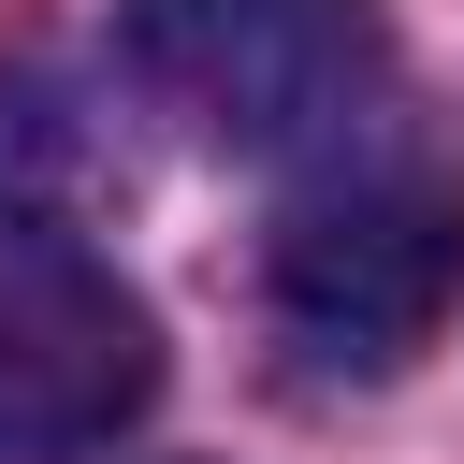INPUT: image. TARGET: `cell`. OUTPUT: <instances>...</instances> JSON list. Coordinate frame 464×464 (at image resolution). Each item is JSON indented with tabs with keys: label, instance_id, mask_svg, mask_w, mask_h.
<instances>
[{
	"label": "cell",
	"instance_id": "6da1fadb",
	"mask_svg": "<svg viewBox=\"0 0 464 464\" xmlns=\"http://www.w3.org/2000/svg\"><path fill=\"white\" fill-rule=\"evenodd\" d=\"M276 334L319 377H406L464 290V160L450 145H377L348 174H319L276 218Z\"/></svg>",
	"mask_w": 464,
	"mask_h": 464
},
{
	"label": "cell",
	"instance_id": "7a4b0ae2",
	"mask_svg": "<svg viewBox=\"0 0 464 464\" xmlns=\"http://www.w3.org/2000/svg\"><path fill=\"white\" fill-rule=\"evenodd\" d=\"M116 44L145 72V102L232 160L348 145L392 87L377 0H116Z\"/></svg>",
	"mask_w": 464,
	"mask_h": 464
},
{
	"label": "cell",
	"instance_id": "3957f363",
	"mask_svg": "<svg viewBox=\"0 0 464 464\" xmlns=\"http://www.w3.org/2000/svg\"><path fill=\"white\" fill-rule=\"evenodd\" d=\"M160 334L102 261H0V464H87L145 420Z\"/></svg>",
	"mask_w": 464,
	"mask_h": 464
}]
</instances>
